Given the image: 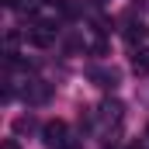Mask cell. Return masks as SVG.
Returning <instances> with one entry per match:
<instances>
[{
  "label": "cell",
  "mask_w": 149,
  "mask_h": 149,
  "mask_svg": "<svg viewBox=\"0 0 149 149\" xmlns=\"http://www.w3.org/2000/svg\"><path fill=\"white\" fill-rule=\"evenodd\" d=\"M42 142L49 149H59V146H66V121H45L42 125Z\"/></svg>",
  "instance_id": "cell-1"
},
{
  "label": "cell",
  "mask_w": 149,
  "mask_h": 149,
  "mask_svg": "<svg viewBox=\"0 0 149 149\" xmlns=\"http://www.w3.org/2000/svg\"><path fill=\"white\" fill-rule=\"evenodd\" d=\"M28 42L38 45V49H45V45H52V42H56V28H52L49 21H38V24L28 28Z\"/></svg>",
  "instance_id": "cell-2"
},
{
  "label": "cell",
  "mask_w": 149,
  "mask_h": 149,
  "mask_svg": "<svg viewBox=\"0 0 149 149\" xmlns=\"http://www.w3.org/2000/svg\"><path fill=\"white\" fill-rule=\"evenodd\" d=\"M132 73L135 76H149V49H139L132 56Z\"/></svg>",
  "instance_id": "cell-3"
},
{
  "label": "cell",
  "mask_w": 149,
  "mask_h": 149,
  "mask_svg": "<svg viewBox=\"0 0 149 149\" xmlns=\"http://www.w3.org/2000/svg\"><path fill=\"white\" fill-rule=\"evenodd\" d=\"M94 31H97V35H108V31H111V21H108V17H97V21H94Z\"/></svg>",
  "instance_id": "cell-4"
},
{
  "label": "cell",
  "mask_w": 149,
  "mask_h": 149,
  "mask_svg": "<svg viewBox=\"0 0 149 149\" xmlns=\"http://www.w3.org/2000/svg\"><path fill=\"white\" fill-rule=\"evenodd\" d=\"M0 149H21V142H17V139H3V146Z\"/></svg>",
  "instance_id": "cell-5"
},
{
  "label": "cell",
  "mask_w": 149,
  "mask_h": 149,
  "mask_svg": "<svg viewBox=\"0 0 149 149\" xmlns=\"http://www.w3.org/2000/svg\"><path fill=\"white\" fill-rule=\"evenodd\" d=\"M3 3H7V7H17V0H3Z\"/></svg>",
  "instance_id": "cell-6"
},
{
  "label": "cell",
  "mask_w": 149,
  "mask_h": 149,
  "mask_svg": "<svg viewBox=\"0 0 149 149\" xmlns=\"http://www.w3.org/2000/svg\"><path fill=\"white\" fill-rule=\"evenodd\" d=\"M59 149H76V146H59Z\"/></svg>",
  "instance_id": "cell-7"
},
{
  "label": "cell",
  "mask_w": 149,
  "mask_h": 149,
  "mask_svg": "<svg viewBox=\"0 0 149 149\" xmlns=\"http://www.w3.org/2000/svg\"><path fill=\"white\" fill-rule=\"evenodd\" d=\"M49 3H63V0H49Z\"/></svg>",
  "instance_id": "cell-8"
},
{
  "label": "cell",
  "mask_w": 149,
  "mask_h": 149,
  "mask_svg": "<svg viewBox=\"0 0 149 149\" xmlns=\"http://www.w3.org/2000/svg\"><path fill=\"white\" fill-rule=\"evenodd\" d=\"M146 135H149V128H146Z\"/></svg>",
  "instance_id": "cell-9"
},
{
  "label": "cell",
  "mask_w": 149,
  "mask_h": 149,
  "mask_svg": "<svg viewBox=\"0 0 149 149\" xmlns=\"http://www.w3.org/2000/svg\"><path fill=\"white\" fill-rule=\"evenodd\" d=\"M132 149H135V146H132Z\"/></svg>",
  "instance_id": "cell-10"
}]
</instances>
